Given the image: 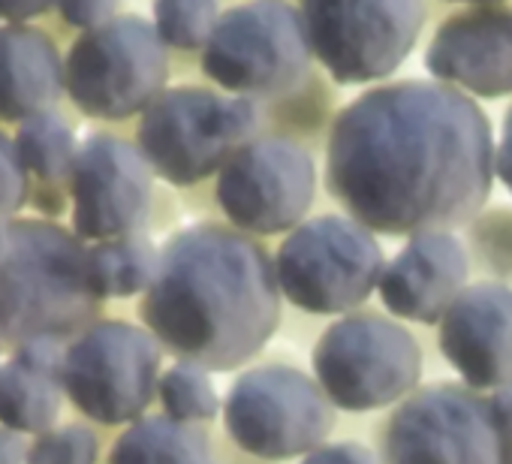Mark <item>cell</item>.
Listing matches in <instances>:
<instances>
[{
    "mask_svg": "<svg viewBox=\"0 0 512 464\" xmlns=\"http://www.w3.org/2000/svg\"><path fill=\"white\" fill-rule=\"evenodd\" d=\"M380 464H512V431L488 392L461 380L419 386L374 428Z\"/></svg>",
    "mask_w": 512,
    "mask_h": 464,
    "instance_id": "4",
    "label": "cell"
},
{
    "mask_svg": "<svg viewBox=\"0 0 512 464\" xmlns=\"http://www.w3.org/2000/svg\"><path fill=\"white\" fill-rule=\"evenodd\" d=\"M311 52L338 85L389 79L419 43L425 0H302Z\"/></svg>",
    "mask_w": 512,
    "mask_h": 464,
    "instance_id": "12",
    "label": "cell"
},
{
    "mask_svg": "<svg viewBox=\"0 0 512 464\" xmlns=\"http://www.w3.org/2000/svg\"><path fill=\"white\" fill-rule=\"evenodd\" d=\"M160 269V251L145 236H124L88 248L85 278L97 302L145 296Z\"/></svg>",
    "mask_w": 512,
    "mask_h": 464,
    "instance_id": "20",
    "label": "cell"
},
{
    "mask_svg": "<svg viewBox=\"0 0 512 464\" xmlns=\"http://www.w3.org/2000/svg\"><path fill=\"white\" fill-rule=\"evenodd\" d=\"M64 386L58 377L43 374L19 359L0 365V425L19 434L52 431L61 413Z\"/></svg>",
    "mask_w": 512,
    "mask_h": 464,
    "instance_id": "21",
    "label": "cell"
},
{
    "mask_svg": "<svg viewBox=\"0 0 512 464\" xmlns=\"http://www.w3.org/2000/svg\"><path fill=\"white\" fill-rule=\"evenodd\" d=\"M220 22L217 0H154V28L172 49H205Z\"/></svg>",
    "mask_w": 512,
    "mask_h": 464,
    "instance_id": "25",
    "label": "cell"
},
{
    "mask_svg": "<svg viewBox=\"0 0 512 464\" xmlns=\"http://www.w3.org/2000/svg\"><path fill=\"white\" fill-rule=\"evenodd\" d=\"M16 151L25 169L43 181H58L67 172H73V163L79 154L73 130L55 112H40L22 121L19 136H16Z\"/></svg>",
    "mask_w": 512,
    "mask_h": 464,
    "instance_id": "23",
    "label": "cell"
},
{
    "mask_svg": "<svg viewBox=\"0 0 512 464\" xmlns=\"http://www.w3.org/2000/svg\"><path fill=\"white\" fill-rule=\"evenodd\" d=\"M214 196L229 226L247 236H287L317 196L314 154L287 136H256L220 169Z\"/></svg>",
    "mask_w": 512,
    "mask_h": 464,
    "instance_id": "13",
    "label": "cell"
},
{
    "mask_svg": "<svg viewBox=\"0 0 512 464\" xmlns=\"http://www.w3.org/2000/svg\"><path fill=\"white\" fill-rule=\"evenodd\" d=\"M488 398H491V407L500 416V422L512 431V380L503 383V386H497V389H491Z\"/></svg>",
    "mask_w": 512,
    "mask_h": 464,
    "instance_id": "34",
    "label": "cell"
},
{
    "mask_svg": "<svg viewBox=\"0 0 512 464\" xmlns=\"http://www.w3.org/2000/svg\"><path fill=\"white\" fill-rule=\"evenodd\" d=\"M220 419L238 452L281 464L329 443L338 407L314 374L290 362H263L232 380Z\"/></svg>",
    "mask_w": 512,
    "mask_h": 464,
    "instance_id": "7",
    "label": "cell"
},
{
    "mask_svg": "<svg viewBox=\"0 0 512 464\" xmlns=\"http://www.w3.org/2000/svg\"><path fill=\"white\" fill-rule=\"evenodd\" d=\"M422 368L416 335L368 308L332 320L311 350V374L344 413L392 410L422 386Z\"/></svg>",
    "mask_w": 512,
    "mask_h": 464,
    "instance_id": "5",
    "label": "cell"
},
{
    "mask_svg": "<svg viewBox=\"0 0 512 464\" xmlns=\"http://www.w3.org/2000/svg\"><path fill=\"white\" fill-rule=\"evenodd\" d=\"M109 464H220L202 425L163 416H142L124 428L109 452Z\"/></svg>",
    "mask_w": 512,
    "mask_h": 464,
    "instance_id": "19",
    "label": "cell"
},
{
    "mask_svg": "<svg viewBox=\"0 0 512 464\" xmlns=\"http://www.w3.org/2000/svg\"><path fill=\"white\" fill-rule=\"evenodd\" d=\"M28 169L16 151V142H10L0 133V220L16 214L25 205L28 196Z\"/></svg>",
    "mask_w": 512,
    "mask_h": 464,
    "instance_id": "27",
    "label": "cell"
},
{
    "mask_svg": "<svg viewBox=\"0 0 512 464\" xmlns=\"http://www.w3.org/2000/svg\"><path fill=\"white\" fill-rule=\"evenodd\" d=\"M386 254L377 232L350 214L302 220L275 251L284 302L314 317L359 311L380 287Z\"/></svg>",
    "mask_w": 512,
    "mask_h": 464,
    "instance_id": "6",
    "label": "cell"
},
{
    "mask_svg": "<svg viewBox=\"0 0 512 464\" xmlns=\"http://www.w3.org/2000/svg\"><path fill=\"white\" fill-rule=\"evenodd\" d=\"M97 434L85 425L52 428L28 449V464H97Z\"/></svg>",
    "mask_w": 512,
    "mask_h": 464,
    "instance_id": "26",
    "label": "cell"
},
{
    "mask_svg": "<svg viewBox=\"0 0 512 464\" xmlns=\"http://www.w3.org/2000/svg\"><path fill=\"white\" fill-rule=\"evenodd\" d=\"M166 353L211 374L247 368L275 338L284 296L275 254L229 223H193L160 248V269L139 305Z\"/></svg>",
    "mask_w": 512,
    "mask_h": 464,
    "instance_id": "2",
    "label": "cell"
},
{
    "mask_svg": "<svg viewBox=\"0 0 512 464\" xmlns=\"http://www.w3.org/2000/svg\"><path fill=\"white\" fill-rule=\"evenodd\" d=\"M115 7L118 0H58L61 16L82 31H94L106 22L115 19Z\"/></svg>",
    "mask_w": 512,
    "mask_h": 464,
    "instance_id": "30",
    "label": "cell"
},
{
    "mask_svg": "<svg viewBox=\"0 0 512 464\" xmlns=\"http://www.w3.org/2000/svg\"><path fill=\"white\" fill-rule=\"evenodd\" d=\"M10 245H13V223H4V220H0V263L7 260Z\"/></svg>",
    "mask_w": 512,
    "mask_h": 464,
    "instance_id": "35",
    "label": "cell"
},
{
    "mask_svg": "<svg viewBox=\"0 0 512 464\" xmlns=\"http://www.w3.org/2000/svg\"><path fill=\"white\" fill-rule=\"evenodd\" d=\"M163 353L145 326L124 320L91 323L67 347L64 395L100 425H133L157 398Z\"/></svg>",
    "mask_w": 512,
    "mask_h": 464,
    "instance_id": "11",
    "label": "cell"
},
{
    "mask_svg": "<svg viewBox=\"0 0 512 464\" xmlns=\"http://www.w3.org/2000/svg\"><path fill=\"white\" fill-rule=\"evenodd\" d=\"M157 401L169 419L187 425H208L223 413V401L211 380V371L181 359H175L160 374Z\"/></svg>",
    "mask_w": 512,
    "mask_h": 464,
    "instance_id": "22",
    "label": "cell"
},
{
    "mask_svg": "<svg viewBox=\"0 0 512 464\" xmlns=\"http://www.w3.org/2000/svg\"><path fill=\"white\" fill-rule=\"evenodd\" d=\"M58 0H0V19L7 22H25L40 13H46Z\"/></svg>",
    "mask_w": 512,
    "mask_h": 464,
    "instance_id": "32",
    "label": "cell"
},
{
    "mask_svg": "<svg viewBox=\"0 0 512 464\" xmlns=\"http://www.w3.org/2000/svg\"><path fill=\"white\" fill-rule=\"evenodd\" d=\"M299 464H380V455L359 440H329L299 458Z\"/></svg>",
    "mask_w": 512,
    "mask_h": 464,
    "instance_id": "28",
    "label": "cell"
},
{
    "mask_svg": "<svg viewBox=\"0 0 512 464\" xmlns=\"http://www.w3.org/2000/svg\"><path fill=\"white\" fill-rule=\"evenodd\" d=\"M260 112L253 100L208 88L163 91L139 121V151L157 178L175 187L199 184L256 139Z\"/></svg>",
    "mask_w": 512,
    "mask_h": 464,
    "instance_id": "8",
    "label": "cell"
},
{
    "mask_svg": "<svg viewBox=\"0 0 512 464\" xmlns=\"http://www.w3.org/2000/svg\"><path fill=\"white\" fill-rule=\"evenodd\" d=\"M494 169H497V181L509 190L512 196V106L503 115L500 124V136H497V154H494Z\"/></svg>",
    "mask_w": 512,
    "mask_h": 464,
    "instance_id": "31",
    "label": "cell"
},
{
    "mask_svg": "<svg viewBox=\"0 0 512 464\" xmlns=\"http://www.w3.org/2000/svg\"><path fill=\"white\" fill-rule=\"evenodd\" d=\"M455 4H470V7H488V4H500V0H455Z\"/></svg>",
    "mask_w": 512,
    "mask_h": 464,
    "instance_id": "36",
    "label": "cell"
},
{
    "mask_svg": "<svg viewBox=\"0 0 512 464\" xmlns=\"http://www.w3.org/2000/svg\"><path fill=\"white\" fill-rule=\"evenodd\" d=\"M64 64L55 43L31 28H0V118L28 121L64 91Z\"/></svg>",
    "mask_w": 512,
    "mask_h": 464,
    "instance_id": "18",
    "label": "cell"
},
{
    "mask_svg": "<svg viewBox=\"0 0 512 464\" xmlns=\"http://www.w3.org/2000/svg\"><path fill=\"white\" fill-rule=\"evenodd\" d=\"M470 272V254L455 232H419L386 263L377 296L395 320L437 326L470 287Z\"/></svg>",
    "mask_w": 512,
    "mask_h": 464,
    "instance_id": "17",
    "label": "cell"
},
{
    "mask_svg": "<svg viewBox=\"0 0 512 464\" xmlns=\"http://www.w3.org/2000/svg\"><path fill=\"white\" fill-rule=\"evenodd\" d=\"M482 106L428 79L377 85L350 100L326 142V190L377 236L467 226L497 178Z\"/></svg>",
    "mask_w": 512,
    "mask_h": 464,
    "instance_id": "1",
    "label": "cell"
},
{
    "mask_svg": "<svg viewBox=\"0 0 512 464\" xmlns=\"http://www.w3.org/2000/svg\"><path fill=\"white\" fill-rule=\"evenodd\" d=\"M425 70L473 100L512 94V7L488 4L449 16L428 43Z\"/></svg>",
    "mask_w": 512,
    "mask_h": 464,
    "instance_id": "15",
    "label": "cell"
},
{
    "mask_svg": "<svg viewBox=\"0 0 512 464\" xmlns=\"http://www.w3.org/2000/svg\"><path fill=\"white\" fill-rule=\"evenodd\" d=\"M28 458V449L22 443V434L0 425V464H22Z\"/></svg>",
    "mask_w": 512,
    "mask_h": 464,
    "instance_id": "33",
    "label": "cell"
},
{
    "mask_svg": "<svg viewBox=\"0 0 512 464\" xmlns=\"http://www.w3.org/2000/svg\"><path fill=\"white\" fill-rule=\"evenodd\" d=\"M64 356H67L64 338H55V335H40V338L22 341V350H19V362L37 368L43 374H52L58 380H61Z\"/></svg>",
    "mask_w": 512,
    "mask_h": 464,
    "instance_id": "29",
    "label": "cell"
},
{
    "mask_svg": "<svg viewBox=\"0 0 512 464\" xmlns=\"http://www.w3.org/2000/svg\"><path fill=\"white\" fill-rule=\"evenodd\" d=\"M302 13L287 0H247L220 13L202 49L205 76L238 97H281L302 85L311 67Z\"/></svg>",
    "mask_w": 512,
    "mask_h": 464,
    "instance_id": "9",
    "label": "cell"
},
{
    "mask_svg": "<svg viewBox=\"0 0 512 464\" xmlns=\"http://www.w3.org/2000/svg\"><path fill=\"white\" fill-rule=\"evenodd\" d=\"M437 347L461 383L491 392L512 380V287L470 284L437 323Z\"/></svg>",
    "mask_w": 512,
    "mask_h": 464,
    "instance_id": "16",
    "label": "cell"
},
{
    "mask_svg": "<svg viewBox=\"0 0 512 464\" xmlns=\"http://www.w3.org/2000/svg\"><path fill=\"white\" fill-rule=\"evenodd\" d=\"M76 236L109 242L136 236L151 211L154 169L139 145L118 136H91L73 163Z\"/></svg>",
    "mask_w": 512,
    "mask_h": 464,
    "instance_id": "14",
    "label": "cell"
},
{
    "mask_svg": "<svg viewBox=\"0 0 512 464\" xmlns=\"http://www.w3.org/2000/svg\"><path fill=\"white\" fill-rule=\"evenodd\" d=\"M169 79V55L157 28L139 16H115L85 31L70 49L64 82L91 118L124 121L145 112Z\"/></svg>",
    "mask_w": 512,
    "mask_h": 464,
    "instance_id": "10",
    "label": "cell"
},
{
    "mask_svg": "<svg viewBox=\"0 0 512 464\" xmlns=\"http://www.w3.org/2000/svg\"><path fill=\"white\" fill-rule=\"evenodd\" d=\"M88 248L46 220L13 223V245L0 263V335L31 341L85 332L97 299L85 278Z\"/></svg>",
    "mask_w": 512,
    "mask_h": 464,
    "instance_id": "3",
    "label": "cell"
},
{
    "mask_svg": "<svg viewBox=\"0 0 512 464\" xmlns=\"http://www.w3.org/2000/svg\"><path fill=\"white\" fill-rule=\"evenodd\" d=\"M467 236L461 239L470 266L479 269L482 281H512V211L509 208H485L467 226Z\"/></svg>",
    "mask_w": 512,
    "mask_h": 464,
    "instance_id": "24",
    "label": "cell"
}]
</instances>
